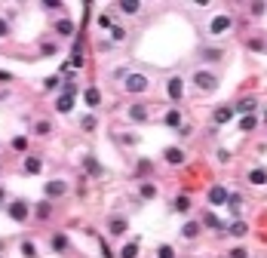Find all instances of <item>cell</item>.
I'll return each instance as SVG.
<instances>
[{"label": "cell", "mask_w": 267, "mask_h": 258, "mask_svg": "<svg viewBox=\"0 0 267 258\" xmlns=\"http://www.w3.org/2000/svg\"><path fill=\"white\" fill-rule=\"evenodd\" d=\"M172 209H175L178 215H184V212H191V197L188 194H181V197H175V203H172Z\"/></svg>", "instance_id": "obj_23"}, {"label": "cell", "mask_w": 267, "mask_h": 258, "mask_svg": "<svg viewBox=\"0 0 267 258\" xmlns=\"http://www.w3.org/2000/svg\"><path fill=\"white\" fill-rule=\"evenodd\" d=\"M52 28H55V34H59V37H74V34H77V25H74L71 19H59Z\"/></svg>", "instance_id": "obj_12"}, {"label": "cell", "mask_w": 267, "mask_h": 258, "mask_svg": "<svg viewBox=\"0 0 267 258\" xmlns=\"http://www.w3.org/2000/svg\"><path fill=\"white\" fill-rule=\"evenodd\" d=\"M230 28H234V19H230V16H215L212 22H209V34H212V37H221V34H227Z\"/></svg>", "instance_id": "obj_5"}, {"label": "cell", "mask_w": 267, "mask_h": 258, "mask_svg": "<svg viewBox=\"0 0 267 258\" xmlns=\"http://www.w3.org/2000/svg\"><path fill=\"white\" fill-rule=\"evenodd\" d=\"M126 117H129L132 123H145L147 117H150V111H147V104H132V108L126 111Z\"/></svg>", "instance_id": "obj_14"}, {"label": "cell", "mask_w": 267, "mask_h": 258, "mask_svg": "<svg viewBox=\"0 0 267 258\" xmlns=\"http://www.w3.org/2000/svg\"><path fill=\"white\" fill-rule=\"evenodd\" d=\"M83 99H86V104H89V108H98V104H101V92H98L96 86H89V89L83 92Z\"/></svg>", "instance_id": "obj_24"}, {"label": "cell", "mask_w": 267, "mask_h": 258, "mask_svg": "<svg viewBox=\"0 0 267 258\" xmlns=\"http://www.w3.org/2000/svg\"><path fill=\"white\" fill-rule=\"evenodd\" d=\"M40 6H43V9H65V3H59V0H43Z\"/></svg>", "instance_id": "obj_42"}, {"label": "cell", "mask_w": 267, "mask_h": 258, "mask_svg": "<svg viewBox=\"0 0 267 258\" xmlns=\"http://www.w3.org/2000/svg\"><path fill=\"white\" fill-rule=\"evenodd\" d=\"M40 52L43 55H52L55 52V43H40Z\"/></svg>", "instance_id": "obj_44"}, {"label": "cell", "mask_w": 267, "mask_h": 258, "mask_svg": "<svg viewBox=\"0 0 267 258\" xmlns=\"http://www.w3.org/2000/svg\"><path fill=\"white\" fill-rule=\"evenodd\" d=\"M123 89L129 92V96H142V92L150 89V80L145 74H126L123 77Z\"/></svg>", "instance_id": "obj_2"}, {"label": "cell", "mask_w": 267, "mask_h": 258, "mask_svg": "<svg viewBox=\"0 0 267 258\" xmlns=\"http://www.w3.org/2000/svg\"><path fill=\"white\" fill-rule=\"evenodd\" d=\"M227 187L224 184H215V187H209V203H212V206H224L227 203Z\"/></svg>", "instance_id": "obj_10"}, {"label": "cell", "mask_w": 267, "mask_h": 258, "mask_svg": "<svg viewBox=\"0 0 267 258\" xmlns=\"http://www.w3.org/2000/svg\"><path fill=\"white\" fill-rule=\"evenodd\" d=\"M138 249H142V243H138V240H129V243L120 249V258H138Z\"/></svg>", "instance_id": "obj_22"}, {"label": "cell", "mask_w": 267, "mask_h": 258, "mask_svg": "<svg viewBox=\"0 0 267 258\" xmlns=\"http://www.w3.org/2000/svg\"><path fill=\"white\" fill-rule=\"evenodd\" d=\"M249 9H252V16H264V9H267V6H264V3H252Z\"/></svg>", "instance_id": "obj_45"}, {"label": "cell", "mask_w": 267, "mask_h": 258, "mask_svg": "<svg viewBox=\"0 0 267 258\" xmlns=\"http://www.w3.org/2000/svg\"><path fill=\"white\" fill-rule=\"evenodd\" d=\"M163 160L169 163V166H181V163L188 160V157H184V151H181V148H166V151H163Z\"/></svg>", "instance_id": "obj_15"}, {"label": "cell", "mask_w": 267, "mask_h": 258, "mask_svg": "<svg viewBox=\"0 0 267 258\" xmlns=\"http://www.w3.org/2000/svg\"><path fill=\"white\" fill-rule=\"evenodd\" d=\"M157 258H175V249H172V246H160V249H157Z\"/></svg>", "instance_id": "obj_40"}, {"label": "cell", "mask_w": 267, "mask_h": 258, "mask_svg": "<svg viewBox=\"0 0 267 258\" xmlns=\"http://www.w3.org/2000/svg\"><path fill=\"white\" fill-rule=\"evenodd\" d=\"M163 123H166V126H172V129H178V126H181V111H178V108H172V111H166V117H163Z\"/></svg>", "instance_id": "obj_26"}, {"label": "cell", "mask_w": 267, "mask_h": 258, "mask_svg": "<svg viewBox=\"0 0 267 258\" xmlns=\"http://www.w3.org/2000/svg\"><path fill=\"white\" fill-rule=\"evenodd\" d=\"M6 215L13 218V221H19V225H25V221L31 218V206H28V200H22V197H19V200H13V203L6 206Z\"/></svg>", "instance_id": "obj_3"}, {"label": "cell", "mask_w": 267, "mask_h": 258, "mask_svg": "<svg viewBox=\"0 0 267 258\" xmlns=\"http://www.w3.org/2000/svg\"><path fill=\"white\" fill-rule=\"evenodd\" d=\"M200 55L206 58V62H221V58H224V50H221V46H203Z\"/></svg>", "instance_id": "obj_17"}, {"label": "cell", "mask_w": 267, "mask_h": 258, "mask_svg": "<svg viewBox=\"0 0 267 258\" xmlns=\"http://www.w3.org/2000/svg\"><path fill=\"white\" fill-rule=\"evenodd\" d=\"M264 123H267V111H264Z\"/></svg>", "instance_id": "obj_49"}, {"label": "cell", "mask_w": 267, "mask_h": 258, "mask_svg": "<svg viewBox=\"0 0 267 258\" xmlns=\"http://www.w3.org/2000/svg\"><path fill=\"white\" fill-rule=\"evenodd\" d=\"M80 126H83L86 132H89V129H96V126H98V120H96V117H92V114H86L83 120H80Z\"/></svg>", "instance_id": "obj_39"}, {"label": "cell", "mask_w": 267, "mask_h": 258, "mask_svg": "<svg viewBox=\"0 0 267 258\" xmlns=\"http://www.w3.org/2000/svg\"><path fill=\"white\" fill-rule=\"evenodd\" d=\"M194 86L200 89V92H215L218 89V74H212V71H206V68H200V71H194Z\"/></svg>", "instance_id": "obj_1"}, {"label": "cell", "mask_w": 267, "mask_h": 258, "mask_svg": "<svg viewBox=\"0 0 267 258\" xmlns=\"http://www.w3.org/2000/svg\"><path fill=\"white\" fill-rule=\"evenodd\" d=\"M71 108H74L71 96H59V99H55V111H59V114H71Z\"/></svg>", "instance_id": "obj_25"}, {"label": "cell", "mask_w": 267, "mask_h": 258, "mask_svg": "<svg viewBox=\"0 0 267 258\" xmlns=\"http://www.w3.org/2000/svg\"><path fill=\"white\" fill-rule=\"evenodd\" d=\"M249 184H258V187L267 184V169H264V166H255V169L249 172Z\"/></svg>", "instance_id": "obj_21"}, {"label": "cell", "mask_w": 267, "mask_h": 258, "mask_svg": "<svg viewBox=\"0 0 267 258\" xmlns=\"http://www.w3.org/2000/svg\"><path fill=\"white\" fill-rule=\"evenodd\" d=\"M9 148H13V151H22V154H25V151H28V138H25V135H16L13 142H9Z\"/></svg>", "instance_id": "obj_33"}, {"label": "cell", "mask_w": 267, "mask_h": 258, "mask_svg": "<svg viewBox=\"0 0 267 258\" xmlns=\"http://www.w3.org/2000/svg\"><path fill=\"white\" fill-rule=\"evenodd\" d=\"M227 258H249V252L243 249V246H237V249H230V252H227Z\"/></svg>", "instance_id": "obj_41"}, {"label": "cell", "mask_w": 267, "mask_h": 258, "mask_svg": "<svg viewBox=\"0 0 267 258\" xmlns=\"http://www.w3.org/2000/svg\"><path fill=\"white\" fill-rule=\"evenodd\" d=\"M166 96L172 102H181V96H184V80L181 77H169L166 80Z\"/></svg>", "instance_id": "obj_8"}, {"label": "cell", "mask_w": 267, "mask_h": 258, "mask_svg": "<svg viewBox=\"0 0 267 258\" xmlns=\"http://www.w3.org/2000/svg\"><path fill=\"white\" fill-rule=\"evenodd\" d=\"M117 9H120V13H126V16H135L138 9H142V3H135V0H120Z\"/></svg>", "instance_id": "obj_29"}, {"label": "cell", "mask_w": 267, "mask_h": 258, "mask_svg": "<svg viewBox=\"0 0 267 258\" xmlns=\"http://www.w3.org/2000/svg\"><path fill=\"white\" fill-rule=\"evenodd\" d=\"M135 172H138V175H150V172H154V163H150V160H138Z\"/></svg>", "instance_id": "obj_34"}, {"label": "cell", "mask_w": 267, "mask_h": 258, "mask_svg": "<svg viewBox=\"0 0 267 258\" xmlns=\"http://www.w3.org/2000/svg\"><path fill=\"white\" fill-rule=\"evenodd\" d=\"M255 126H258V117L249 114V117H243V120H240V132H252Z\"/></svg>", "instance_id": "obj_31"}, {"label": "cell", "mask_w": 267, "mask_h": 258, "mask_svg": "<svg viewBox=\"0 0 267 258\" xmlns=\"http://www.w3.org/2000/svg\"><path fill=\"white\" fill-rule=\"evenodd\" d=\"M255 108H258V102H255V99L249 96V99H243V102H237V104H234V114L249 117V114H255Z\"/></svg>", "instance_id": "obj_16"}, {"label": "cell", "mask_w": 267, "mask_h": 258, "mask_svg": "<svg viewBox=\"0 0 267 258\" xmlns=\"http://www.w3.org/2000/svg\"><path fill=\"white\" fill-rule=\"evenodd\" d=\"M83 169H86L89 175H96V179H98V175H101V163H98L96 157H83Z\"/></svg>", "instance_id": "obj_27"}, {"label": "cell", "mask_w": 267, "mask_h": 258, "mask_svg": "<svg viewBox=\"0 0 267 258\" xmlns=\"http://www.w3.org/2000/svg\"><path fill=\"white\" fill-rule=\"evenodd\" d=\"M9 34H13V28H9V19H6V16H0V40H6Z\"/></svg>", "instance_id": "obj_37"}, {"label": "cell", "mask_w": 267, "mask_h": 258, "mask_svg": "<svg viewBox=\"0 0 267 258\" xmlns=\"http://www.w3.org/2000/svg\"><path fill=\"white\" fill-rule=\"evenodd\" d=\"M31 215L37 218V221H49V218H52V203H49V200H46V197H43V200H40L37 206L31 209Z\"/></svg>", "instance_id": "obj_9"}, {"label": "cell", "mask_w": 267, "mask_h": 258, "mask_svg": "<svg viewBox=\"0 0 267 258\" xmlns=\"http://www.w3.org/2000/svg\"><path fill=\"white\" fill-rule=\"evenodd\" d=\"M98 25L101 28H111V16H98Z\"/></svg>", "instance_id": "obj_46"}, {"label": "cell", "mask_w": 267, "mask_h": 258, "mask_svg": "<svg viewBox=\"0 0 267 258\" xmlns=\"http://www.w3.org/2000/svg\"><path fill=\"white\" fill-rule=\"evenodd\" d=\"M49 246H52V252H59V255H62V252L71 249V240H68L62 231H55V233H52V240H49Z\"/></svg>", "instance_id": "obj_13"}, {"label": "cell", "mask_w": 267, "mask_h": 258, "mask_svg": "<svg viewBox=\"0 0 267 258\" xmlns=\"http://www.w3.org/2000/svg\"><path fill=\"white\" fill-rule=\"evenodd\" d=\"M227 233H230V237H246V233H249V225H246V221H234V225H230L227 228Z\"/></svg>", "instance_id": "obj_28"}, {"label": "cell", "mask_w": 267, "mask_h": 258, "mask_svg": "<svg viewBox=\"0 0 267 258\" xmlns=\"http://www.w3.org/2000/svg\"><path fill=\"white\" fill-rule=\"evenodd\" d=\"M224 206L230 209V215H240V209H243V197H240V194H230Z\"/></svg>", "instance_id": "obj_30"}, {"label": "cell", "mask_w": 267, "mask_h": 258, "mask_svg": "<svg viewBox=\"0 0 267 258\" xmlns=\"http://www.w3.org/2000/svg\"><path fill=\"white\" fill-rule=\"evenodd\" d=\"M200 225H206V228H212V231H224V225H221V218H218L212 209H209V212H203V221Z\"/></svg>", "instance_id": "obj_19"}, {"label": "cell", "mask_w": 267, "mask_h": 258, "mask_svg": "<svg viewBox=\"0 0 267 258\" xmlns=\"http://www.w3.org/2000/svg\"><path fill=\"white\" fill-rule=\"evenodd\" d=\"M126 231H129V221H126L123 215H111L108 218V233L111 237H123Z\"/></svg>", "instance_id": "obj_7"}, {"label": "cell", "mask_w": 267, "mask_h": 258, "mask_svg": "<svg viewBox=\"0 0 267 258\" xmlns=\"http://www.w3.org/2000/svg\"><path fill=\"white\" fill-rule=\"evenodd\" d=\"M22 255H25V258H37V246H34L31 240H25V243H22Z\"/></svg>", "instance_id": "obj_35"}, {"label": "cell", "mask_w": 267, "mask_h": 258, "mask_svg": "<svg viewBox=\"0 0 267 258\" xmlns=\"http://www.w3.org/2000/svg\"><path fill=\"white\" fill-rule=\"evenodd\" d=\"M138 197H142V200H154V197H157V184L154 181H142V184H138Z\"/></svg>", "instance_id": "obj_20"}, {"label": "cell", "mask_w": 267, "mask_h": 258, "mask_svg": "<svg viewBox=\"0 0 267 258\" xmlns=\"http://www.w3.org/2000/svg\"><path fill=\"white\" fill-rule=\"evenodd\" d=\"M111 40H114V43H123V40H126V28L114 25V28H111Z\"/></svg>", "instance_id": "obj_36"}, {"label": "cell", "mask_w": 267, "mask_h": 258, "mask_svg": "<svg viewBox=\"0 0 267 258\" xmlns=\"http://www.w3.org/2000/svg\"><path fill=\"white\" fill-rule=\"evenodd\" d=\"M3 203H6V187L0 184V206H3Z\"/></svg>", "instance_id": "obj_47"}, {"label": "cell", "mask_w": 267, "mask_h": 258, "mask_svg": "<svg viewBox=\"0 0 267 258\" xmlns=\"http://www.w3.org/2000/svg\"><path fill=\"white\" fill-rule=\"evenodd\" d=\"M249 50H255V52H261V50H267V43H264V37H252V40H249Z\"/></svg>", "instance_id": "obj_38"}, {"label": "cell", "mask_w": 267, "mask_h": 258, "mask_svg": "<svg viewBox=\"0 0 267 258\" xmlns=\"http://www.w3.org/2000/svg\"><path fill=\"white\" fill-rule=\"evenodd\" d=\"M0 80H3V83H9V80H13V74H6V71H0Z\"/></svg>", "instance_id": "obj_48"}, {"label": "cell", "mask_w": 267, "mask_h": 258, "mask_svg": "<svg viewBox=\"0 0 267 258\" xmlns=\"http://www.w3.org/2000/svg\"><path fill=\"white\" fill-rule=\"evenodd\" d=\"M43 194H46V200H59V197H65L68 194V181H62V179H49L43 184Z\"/></svg>", "instance_id": "obj_4"}, {"label": "cell", "mask_w": 267, "mask_h": 258, "mask_svg": "<svg viewBox=\"0 0 267 258\" xmlns=\"http://www.w3.org/2000/svg\"><path fill=\"white\" fill-rule=\"evenodd\" d=\"M230 120H234V108H230V104L215 108V114H212V123H215V126H224V123H230Z\"/></svg>", "instance_id": "obj_11"}, {"label": "cell", "mask_w": 267, "mask_h": 258, "mask_svg": "<svg viewBox=\"0 0 267 258\" xmlns=\"http://www.w3.org/2000/svg\"><path fill=\"white\" fill-rule=\"evenodd\" d=\"M55 86H59V77H46L43 80V89H55Z\"/></svg>", "instance_id": "obj_43"}, {"label": "cell", "mask_w": 267, "mask_h": 258, "mask_svg": "<svg viewBox=\"0 0 267 258\" xmlns=\"http://www.w3.org/2000/svg\"><path fill=\"white\" fill-rule=\"evenodd\" d=\"M200 231H203L200 221H188V225L181 228V237H184V240H196V237H200Z\"/></svg>", "instance_id": "obj_18"}, {"label": "cell", "mask_w": 267, "mask_h": 258, "mask_svg": "<svg viewBox=\"0 0 267 258\" xmlns=\"http://www.w3.org/2000/svg\"><path fill=\"white\" fill-rule=\"evenodd\" d=\"M49 132H52L49 120H34V135H49Z\"/></svg>", "instance_id": "obj_32"}, {"label": "cell", "mask_w": 267, "mask_h": 258, "mask_svg": "<svg viewBox=\"0 0 267 258\" xmlns=\"http://www.w3.org/2000/svg\"><path fill=\"white\" fill-rule=\"evenodd\" d=\"M22 172H25V175H40L43 172V157L40 154H25V160H22Z\"/></svg>", "instance_id": "obj_6"}]
</instances>
